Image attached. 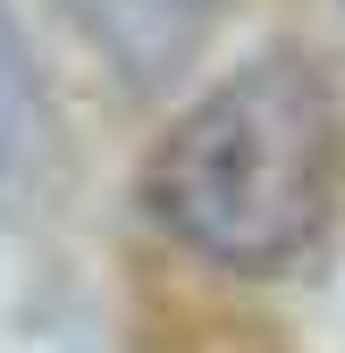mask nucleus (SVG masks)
<instances>
[{
  "label": "nucleus",
  "mask_w": 345,
  "mask_h": 353,
  "mask_svg": "<svg viewBox=\"0 0 345 353\" xmlns=\"http://www.w3.org/2000/svg\"><path fill=\"white\" fill-rule=\"evenodd\" d=\"M337 110L320 68L295 51L236 68L219 93H202L144 168V202L168 236L228 270H270L304 252L328 210Z\"/></svg>",
  "instance_id": "obj_1"
},
{
  "label": "nucleus",
  "mask_w": 345,
  "mask_h": 353,
  "mask_svg": "<svg viewBox=\"0 0 345 353\" xmlns=\"http://www.w3.org/2000/svg\"><path fill=\"white\" fill-rule=\"evenodd\" d=\"M42 143V93H34V68H26V42L9 26V9H0V194L26 176Z\"/></svg>",
  "instance_id": "obj_2"
}]
</instances>
